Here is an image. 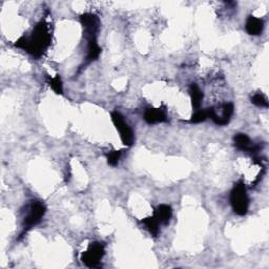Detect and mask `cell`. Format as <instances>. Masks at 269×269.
Instances as JSON below:
<instances>
[{
  "instance_id": "obj_1",
  "label": "cell",
  "mask_w": 269,
  "mask_h": 269,
  "mask_svg": "<svg viewBox=\"0 0 269 269\" xmlns=\"http://www.w3.org/2000/svg\"><path fill=\"white\" fill-rule=\"evenodd\" d=\"M51 42V34L48 24L40 21L33 30L31 36H22L16 41L15 47L27 51L34 57H40Z\"/></svg>"
},
{
  "instance_id": "obj_2",
  "label": "cell",
  "mask_w": 269,
  "mask_h": 269,
  "mask_svg": "<svg viewBox=\"0 0 269 269\" xmlns=\"http://www.w3.org/2000/svg\"><path fill=\"white\" fill-rule=\"evenodd\" d=\"M230 203L233 211L239 215H245L248 212L249 199L247 196L245 185L239 182L232 188L230 194Z\"/></svg>"
},
{
  "instance_id": "obj_3",
  "label": "cell",
  "mask_w": 269,
  "mask_h": 269,
  "mask_svg": "<svg viewBox=\"0 0 269 269\" xmlns=\"http://www.w3.org/2000/svg\"><path fill=\"white\" fill-rule=\"evenodd\" d=\"M46 212H47L46 205L43 204L41 201H38V200L32 201L30 203V205L28 206L27 215H25L24 221H23V232H22V235L27 233L33 227H35L36 225H38L41 222Z\"/></svg>"
},
{
  "instance_id": "obj_4",
  "label": "cell",
  "mask_w": 269,
  "mask_h": 269,
  "mask_svg": "<svg viewBox=\"0 0 269 269\" xmlns=\"http://www.w3.org/2000/svg\"><path fill=\"white\" fill-rule=\"evenodd\" d=\"M111 120L112 123L116 126V128L120 133L121 140H122L123 144L126 146H132L135 141V136L133 129L128 126V124L125 122L124 117L118 111L111 112Z\"/></svg>"
},
{
  "instance_id": "obj_5",
  "label": "cell",
  "mask_w": 269,
  "mask_h": 269,
  "mask_svg": "<svg viewBox=\"0 0 269 269\" xmlns=\"http://www.w3.org/2000/svg\"><path fill=\"white\" fill-rule=\"evenodd\" d=\"M104 245L100 242H94L89 245V248L81 256V261L88 267L94 268L99 266L100 260L104 256Z\"/></svg>"
},
{
  "instance_id": "obj_6",
  "label": "cell",
  "mask_w": 269,
  "mask_h": 269,
  "mask_svg": "<svg viewBox=\"0 0 269 269\" xmlns=\"http://www.w3.org/2000/svg\"><path fill=\"white\" fill-rule=\"evenodd\" d=\"M80 22L83 28V33L86 39L98 37V32L100 29V20L96 15L86 13L80 17Z\"/></svg>"
},
{
  "instance_id": "obj_7",
  "label": "cell",
  "mask_w": 269,
  "mask_h": 269,
  "mask_svg": "<svg viewBox=\"0 0 269 269\" xmlns=\"http://www.w3.org/2000/svg\"><path fill=\"white\" fill-rule=\"evenodd\" d=\"M221 110H222L221 115L220 116H216V115L214 114L213 108H207L208 118H211L216 125H221V126L227 125L230 122L231 117L233 115V111H235V108H233V104L230 103V102H227V103L223 104Z\"/></svg>"
},
{
  "instance_id": "obj_8",
  "label": "cell",
  "mask_w": 269,
  "mask_h": 269,
  "mask_svg": "<svg viewBox=\"0 0 269 269\" xmlns=\"http://www.w3.org/2000/svg\"><path fill=\"white\" fill-rule=\"evenodd\" d=\"M144 120L146 121V123H149V124H157V123L166 122V121L168 120L166 109L163 108H146L144 112Z\"/></svg>"
},
{
  "instance_id": "obj_9",
  "label": "cell",
  "mask_w": 269,
  "mask_h": 269,
  "mask_svg": "<svg viewBox=\"0 0 269 269\" xmlns=\"http://www.w3.org/2000/svg\"><path fill=\"white\" fill-rule=\"evenodd\" d=\"M233 141H235V145L237 149L240 151H245L256 154L260 149L259 145H254L251 143L249 137L245 134H237L235 138H233Z\"/></svg>"
},
{
  "instance_id": "obj_10",
  "label": "cell",
  "mask_w": 269,
  "mask_h": 269,
  "mask_svg": "<svg viewBox=\"0 0 269 269\" xmlns=\"http://www.w3.org/2000/svg\"><path fill=\"white\" fill-rule=\"evenodd\" d=\"M88 40V53H86L85 65H88L99 58L101 53V48L98 45V40L96 38H90Z\"/></svg>"
},
{
  "instance_id": "obj_11",
  "label": "cell",
  "mask_w": 269,
  "mask_h": 269,
  "mask_svg": "<svg viewBox=\"0 0 269 269\" xmlns=\"http://www.w3.org/2000/svg\"><path fill=\"white\" fill-rule=\"evenodd\" d=\"M154 216L159 224H167L172 216L171 207L167 204L158 205L154 212Z\"/></svg>"
},
{
  "instance_id": "obj_12",
  "label": "cell",
  "mask_w": 269,
  "mask_h": 269,
  "mask_svg": "<svg viewBox=\"0 0 269 269\" xmlns=\"http://www.w3.org/2000/svg\"><path fill=\"white\" fill-rule=\"evenodd\" d=\"M245 29L249 35L258 36V35H260L263 32L264 21L262 19L257 18V17L255 16H249L246 20Z\"/></svg>"
},
{
  "instance_id": "obj_13",
  "label": "cell",
  "mask_w": 269,
  "mask_h": 269,
  "mask_svg": "<svg viewBox=\"0 0 269 269\" xmlns=\"http://www.w3.org/2000/svg\"><path fill=\"white\" fill-rule=\"evenodd\" d=\"M189 95H190V99H192L193 108L196 110H198L199 108H200L202 100H203L202 91L196 83H193L192 85L189 86Z\"/></svg>"
},
{
  "instance_id": "obj_14",
  "label": "cell",
  "mask_w": 269,
  "mask_h": 269,
  "mask_svg": "<svg viewBox=\"0 0 269 269\" xmlns=\"http://www.w3.org/2000/svg\"><path fill=\"white\" fill-rule=\"evenodd\" d=\"M142 223L145 225L146 228L154 236H158L159 233V222L156 220L155 216H149V218H145L142 220Z\"/></svg>"
},
{
  "instance_id": "obj_15",
  "label": "cell",
  "mask_w": 269,
  "mask_h": 269,
  "mask_svg": "<svg viewBox=\"0 0 269 269\" xmlns=\"http://www.w3.org/2000/svg\"><path fill=\"white\" fill-rule=\"evenodd\" d=\"M49 85L56 94H63V84L60 76H56L54 78H49Z\"/></svg>"
},
{
  "instance_id": "obj_16",
  "label": "cell",
  "mask_w": 269,
  "mask_h": 269,
  "mask_svg": "<svg viewBox=\"0 0 269 269\" xmlns=\"http://www.w3.org/2000/svg\"><path fill=\"white\" fill-rule=\"evenodd\" d=\"M207 118H208L207 108L204 109V110L198 109V110H196V112L193 115L192 119H190V123H201V122H204V121Z\"/></svg>"
},
{
  "instance_id": "obj_17",
  "label": "cell",
  "mask_w": 269,
  "mask_h": 269,
  "mask_svg": "<svg viewBox=\"0 0 269 269\" xmlns=\"http://www.w3.org/2000/svg\"><path fill=\"white\" fill-rule=\"evenodd\" d=\"M121 155H122V152H121V151H112V152L108 153L107 155V160H108V165H110V166H117L118 163H119Z\"/></svg>"
},
{
  "instance_id": "obj_18",
  "label": "cell",
  "mask_w": 269,
  "mask_h": 269,
  "mask_svg": "<svg viewBox=\"0 0 269 269\" xmlns=\"http://www.w3.org/2000/svg\"><path fill=\"white\" fill-rule=\"evenodd\" d=\"M251 102H253L255 106L261 107V108H267L268 107V101L267 98L261 93L255 94L253 97H251Z\"/></svg>"
}]
</instances>
